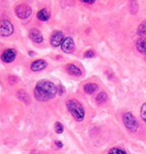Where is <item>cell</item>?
<instances>
[{"label": "cell", "instance_id": "16", "mask_svg": "<svg viewBox=\"0 0 146 154\" xmlns=\"http://www.w3.org/2000/svg\"><path fill=\"white\" fill-rule=\"evenodd\" d=\"M107 94L105 93V92H100V93H99L98 95H97V97H96V102H97V104H103V103H105L107 101Z\"/></svg>", "mask_w": 146, "mask_h": 154}, {"label": "cell", "instance_id": "23", "mask_svg": "<svg viewBox=\"0 0 146 154\" xmlns=\"http://www.w3.org/2000/svg\"><path fill=\"white\" fill-rule=\"evenodd\" d=\"M55 144H56V146H58L59 148H61V147L63 146V144H62L61 141H55Z\"/></svg>", "mask_w": 146, "mask_h": 154}, {"label": "cell", "instance_id": "13", "mask_svg": "<svg viewBox=\"0 0 146 154\" xmlns=\"http://www.w3.org/2000/svg\"><path fill=\"white\" fill-rule=\"evenodd\" d=\"M136 48L140 53L146 54V38L141 37L136 41Z\"/></svg>", "mask_w": 146, "mask_h": 154}, {"label": "cell", "instance_id": "6", "mask_svg": "<svg viewBox=\"0 0 146 154\" xmlns=\"http://www.w3.org/2000/svg\"><path fill=\"white\" fill-rule=\"evenodd\" d=\"M61 49L65 53H72V52H74L75 51V43H74V40L71 37H65L61 44Z\"/></svg>", "mask_w": 146, "mask_h": 154}, {"label": "cell", "instance_id": "18", "mask_svg": "<svg viewBox=\"0 0 146 154\" xmlns=\"http://www.w3.org/2000/svg\"><path fill=\"white\" fill-rule=\"evenodd\" d=\"M131 14H136L138 12V3L136 1H131L130 2V8H129Z\"/></svg>", "mask_w": 146, "mask_h": 154}, {"label": "cell", "instance_id": "24", "mask_svg": "<svg viewBox=\"0 0 146 154\" xmlns=\"http://www.w3.org/2000/svg\"><path fill=\"white\" fill-rule=\"evenodd\" d=\"M81 2L82 3H86V4H93L95 1H84V0H83V1H81Z\"/></svg>", "mask_w": 146, "mask_h": 154}, {"label": "cell", "instance_id": "1", "mask_svg": "<svg viewBox=\"0 0 146 154\" xmlns=\"http://www.w3.org/2000/svg\"><path fill=\"white\" fill-rule=\"evenodd\" d=\"M57 86L49 80H41L37 82L34 89V97L39 102L49 101L56 96Z\"/></svg>", "mask_w": 146, "mask_h": 154}, {"label": "cell", "instance_id": "17", "mask_svg": "<svg viewBox=\"0 0 146 154\" xmlns=\"http://www.w3.org/2000/svg\"><path fill=\"white\" fill-rule=\"evenodd\" d=\"M137 34L139 36H145L146 35V19L143 20L140 23V25L137 28Z\"/></svg>", "mask_w": 146, "mask_h": 154}, {"label": "cell", "instance_id": "10", "mask_svg": "<svg viewBox=\"0 0 146 154\" xmlns=\"http://www.w3.org/2000/svg\"><path fill=\"white\" fill-rule=\"evenodd\" d=\"M29 37L30 39L32 40L33 42L35 43H41L43 41V35L41 31L37 28H33V29H30L29 31Z\"/></svg>", "mask_w": 146, "mask_h": 154}, {"label": "cell", "instance_id": "4", "mask_svg": "<svg viewBox=\"0 0 146 154\" xmlns=\"http://www.w3.org/2000/svg\"><path fill=\"white\" fill-rule=\"evenodd\" d=\"M32 13V9L27 3H20L15 8V14L20 19H27Z\"/></svg>", "mask_w": 146, "mask_h": 154}, {"label": "cell", "instance_id": "21", "mask_svg": "<svg viewBox=\"0 0 146 154\" xmlns=\"http://www.w3.org/2000/svg\"><path fill=\"white\" fill-rule=\"evenodd\" d=\"M140 115H141L142 120L146 123V103L142 104L141 109H140Z\"/></svg>", "mask_w": 146, "mask_h": 154}, {"label": "cell", "instance_id": "3", "mask_svg": "<svg viewBox=\"0 0 146 154\" xmlns=\"http://www.w3.org/2000/svg\"><path fill=\"white\" fill-rule=\"evenodd\" d=\"M123 123L125 125V127L128 129L129 131L131 132H135L137 131L139 123L137 121V119L135 118V116L132 114L131 112H125L123 114Z\"/></svg>", "mask_w": 146, "mask_h": 154}, {"label": "cell", "instance_id": "14", "mask_svg": "<svg viewBox=\"0 0 146 154\" xmlns=\"http://www.w3.org/2000/svg\"><path fill=\"white\" fill-rule=\"evenodd\" d=\"M37 18H38L40 21H47L49 20V18H50V12L48 11L47 8H43L41 10L38 11Z\"/></svg>", "mask_w": 146, "mask_h": 154}, {"label": "cell", "instance_id": "8", "mask_svg": "<svg viewBox=\"0 0 146 154\" xmlns=\"http://www.w3.org/2000/svg\"><path fill=\"white\" fill-rule=\"evenodd\" d=\"M63 40H64L63 33L61 31H54L50 37V44L53 47H58V46H61Z\"/></svg>", "mask_w": 146, "mask_h": 154}, {"label": "cell", "instance_id": "20", "mask_svg": "<svg viewBox=\"0 0 146 154\" xmlns=\"http://www.w3.org/2000/svg\"><path fill=\"white\" fill-rule=\"evenodd\" d=\"M55 131H56V133H57V134L63 133L64 127H63V125H62L60 122H56V123H55Z\"/></svg>", "mask_w": 146, "mask_h": 154}, {"label": "cell", "instance_id": "2", "mask_svg": "<svg viewBox=\"0 0 146 154\" xmlns=\"http://www.w3.org/2000/svg\"><path fill=\"white\" fill-rule=\"evenodd\" d=\"M66 107L70 114L77 122H82L85 117V109L81 103L76 99H69L66 101Z\"/></svg>", "mask_w": 146, "mask_h": 154}, {"label": "cell", "instance_id": "19", "mask_svg": "<svg viewBox=\"0 0 146 154\" xmlns=\"http://www.w3.org/2000/svg\"><path fill=\"white\" fill-rule=\"evenodd\" d=\"M107 154H127V153L125 152V150L121 149L119 147H113V148H111L107 152Z\"/></svg>", "mask_w": 146, "mask_h": 154}, {"label": "cell", "instance_id": "25", "mask_svg": "<svg viewBox=\"0 0 146 154\" xmlns=\"http://www.w3.org/2000/svg\"><path fill=\"white\" fill-rule=\"evenodd\" d=\"M31 154H38V152H37L36 150H32V151H31Z\"/></svg>", "mask_w": 146, "mask_h": 154}, {"label": "cell", "instance_id": "26", "mask_svg": "<svg viewBox=\"0 0 146 154\" xmlns=\"http://www.w3.org/2000/svg\"><path fill=\"white\" fill-rule=\"evenodd\" d=\"M28 54L30 55V56H32V55H34L35 53H34V52H32V51H29V52H28Z\"/></svg>", "mask_w": 146, "mask_h": 154}, {"label": "cell", "instance_id": "5", "mask_svg": "<svg viewBox=\"0 0 146 154\" xmlns=\"http://www.w3.org/2000/svg\"><path fill=\"white\" fill-rule=\"evenodd\" d=\"M14 27L10 21L7 19L0 20V36L2 37H8L13 34Z\"/></svg>", "mask_w": 146, "mask_h": 154}, {"label": "cell", "instance_id": "7", "mask_svg": "<svg viewBox=\"0 0 146 154\" xmlns=\"http://www.w3.org/2000/svg\"><path fill=\"white\" fill-rule=\"evenodd\" d=\"M17 56V51L15 49L8 48L1 54V60L5 63H11Z\"/></svg>", "mask_w": 146, "mask_h": 154}, {"label": "cell", "instance_id": "11", "mask_svg": "<svg viewBox=\"0 0 146 154\" xmlns=\"http://www.w3.org/2000/svg\"><path fill=\"white\" fill-rule=\"evenodd\" d=\"M66 71L69 73L70 75H73V76H81L82 75V71L80 70V68L78 66H76L75 64H68V65L66 66Z\"/></svg>", "mask_w": 146, "mask_h": 154}, {"label": "cell", "instance_id": "12", "mask_svg": "<svg viewBox=\"0 0 146 154\" xmlns=\"http://www.w3.org/2000/svg\"><path fill=\"white\" fill-rule=\"evenodd\" d=\"M17 98L19 100H21L22 101L23 103H25V104H30V102H31V99H30V96H29V94L27 93V92L25 91V90H18L17 91Z\"/></svg>", "mask_w": 146, "mask_h": 154}, {"label": "cell", "instance_id": "9", "mask_svg": "<svg viewBox=\"0 0 146 154\" xmlns=\"http://www.w3.org/2000/svg\"><path fill=\"white\" fill-rule=\"evenodd\" d=\"M47 66V62L43 59H37L35 61H33L30 65V69L32 70L33 72H38V71H41Z\"/></svg>", "mask_w": 146, "mask_h": 154}, {"label": "cell", "instance_id": "15", "mask_svg": "<svg viewBox=\"0 0 146 154\" xmlns=\"http://www.w3.org/2000/svg\"><path fill=\"white\" fill-rule=\"evenodd\" d=\"M83 89H84L85 93H87V94H93L98 89V85L95 84V83L89 82V83H87V84L84 85Z\"/></svg>", "mask_w": 146, "mask_h": 154}, {"label": "cell", "instance_id": "22", "mask_svg": "<svg viewBox=\"0 0 146 154\" xmlns=\"http://www.w3.org/2000/svg\"><path fill=\"white\" fill-rule=\"evenodd\" d=\"M94 56H95V52L93 50H91V49H90V50H87L84 53V57L85 58H92Z\"/></svg>", "mask_w": 146, "mask_h": 154}]
</instances>
